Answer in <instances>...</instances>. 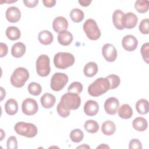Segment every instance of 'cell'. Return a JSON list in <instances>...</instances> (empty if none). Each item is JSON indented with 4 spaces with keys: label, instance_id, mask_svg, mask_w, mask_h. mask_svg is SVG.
Segmentation results:
<instances>
[{
    "label": "cell",
    "instance_id": "obj_11",
    "mask_svg": "<svg viewBox=\"0 0 149 149\" xmlns=\"http://www.w3.org/2000/svg\"><path fill=\"white\" fill-rule=\"evenodd\" d=\"M138 41L137 38L132 35L125 36L122 40V45L123 48L127 51H133L137 47Z\"/></svg>",
    "mask_w": 149,
    "mask_h": 149
},
{
    "label": "cell",
    "instance_id": "obj_33",
    "mask_svg": "<svg viewBox=\"0 0 149 149\" xmlns=\"http://www.w3.org/2000/svg\"><path fill=\"white\" fill-rule=\"evenodd\" d=\"M27 89L29 93L34 96L40 95L42 91V88L40 84L36 82L30 83L28 86Z\"/></svg>",
    "mask_w": 149,
    "mask_h": 149
},
{
    "label": "cell",
    "instance_id": "obj_16",
    "mask_svg": "<svg viewBox=\"0 0 149 149\" xmlns=\"http://www.w3.org/2000/svg\"><path fill=\"white\" fill-rule=\"evenodd\" d=\"M99 111V105L94 100H88L84 104V112L88 116H94Z\"/></svg>",
    "mask_w": 149,
    "mask_h": 149
},
{
    "label": "cell",
    "instance_id": "obj_29",
    "mask_svg": "<svg viewBox=\"0 0 149 149\" xmlns=\"http://www.w3.org/2000/svg\"><path fill=\"white\" fill-rule=\"evenodd\" d=\"M134 8L140 13H144L148 11L149 2L147 0H138L135 2Z\"/></svg>",
    "mask_w": 149,
    "mask_h": 149
},
{
    "label": "cell",
    "instance_id": "obj_44",
    "mask_svg": "<svg viewBox=\"0 0 149 149\" xmlns=\"http://www.w3.org/2000/svg\"><path fill=\"white\" fill-rule=\"evenodd\" d=\"M78 2L81 6H84V7H86L90 5V4L91 3V1H88V0H79Z\"/></svg>",
    "mask_w": 149,
    "mask_h": 149
},
{
    "label": "cell",
    "instance_id": "obj_13",
    "mask_svg": "<svg viewBox=\"0 0 149 149\" xmlns=\"http://www.w3.org/2000/svg\"><path fill=\"white\" fill-rule=\"evenodd\" d=\"M52 27L56 33L59 34L63 31H66L68 27V22L64 17H56L53 21Z\"/></svg>",
    "mask_w": 149,
    "mask_h": 149
},
{
    "label": "cell",
    "instance_id": "obj_47",
    "mask_svg": "<svg viewBox=\"0 0 149 149\" xmlns=\"http://www.w3.org/2000/svg\"><path fill=\"white\" fill-rule=\"evenodd\" d=\"M77 148H89V149H90V146H88V145L84 144H82V145H81V146H78V147H77Z\"/></svg>",
    "mask_w": 149,
    "mask_h": 149
},
{
    "label": "cell",
    "instance_id": "obj_5",
    "mask_svg": "<svg viewBox=\"0 0 149 149\" xmlns=\"http://www.w3.org/2000/svg\"><path fill=\"white\" fill-rule=\"evenodd\" d=\"M15 130L19 135L25 136L28 138L35 137L38 133L36 126L31 123L19 122L15 125Z\"/></svg>",
    "mask_w": 149,
    "mask_h": 149
},
{
    "label": "cell",
    "instance_id": "obj_15",
    "mask_svg": "<svg viewBox=\"0 0 149 149\" xmlns=\"http://www.w3.org/2000/svg\"><path fill=\"white\" fill-rule=\"evenodd\" d=\"M138 22L137 16L132 12H127L123 16V27L127 29L134 28Z\"/></svg>",
    "mask_w": 149,
    "mask_h": 149
},
{
    "label": "cell",
    "instance_id": "obj_10",
    "mask_svg": "<svg viewBox=\"0 0 149 149\" xmlns=\"http://www.w3.org/2000/svg\"><path fill=\"white\" fill-rule=\"evenodd\" d=\"M102 54L105 59L109 62H114L117 58V51L111 44H105L103 45Z\"/></svg>",
    "mask_w": 149,
    "mask_h": 149
},
{
    "label": "cell",
    "instance_id": "obj_48",
    "mask_svg": "<svg viewBox=\"0 0 149 149\" xmlns=\"http://www.w3.org/2000/svg\"><path fill=\"white\" fill-rule=\"evenodd\" d=\"M0 130H1V140H2L3 137L5 136V132H3V129H1Z\"/></svg>",
    "mask_w": 149,
    "mask_h": 149
},
{
    "label": "cell",
    "instance_id": "obj_30",
    "mask_svg": "<svg viewBox=\"0 0 149 149\" xmlns=\"http://www.w3.org/2000/svg\"><path fill=\"white\" fill-rule=\"evenodd\" d=\"M70 17L73 22L75 23H79L84 19V14L81 9L74 8L70 11Z\"/></svg>",
    "mask_w": 149,
    "mask_h": 149
},
{
    "label": "cell",
    "instance_id": "obj_12",
    "mask_svg": "<svg viewBox=\"0 0 149 149\" xmlns=\"http://www.w3.org/2000/svg\"><path fill=\"white\" fill-rule=\"evenodd\" d=\"M119 105V100L115 97H109L104 102V109L109 115H115Z\"/></svg>",
    "mask_w": 149,
    "mask_h": 149
},
{
    "label": "cell",
    "instance_id": "obj_22",
    "mask_svg": "<svg viewBox=\"0 0 149 149\" xmlns=\"http://www.w3.org/2000/svg\"><path fill=\"white\" fill-rule=\"evenodd\" d=\"M38 38L40 43L44 45H49L53 41V35L48 30H42L40 31L38 36Z\"/></svg>",
    "mask_w": 149,
    "mask_h": 149
},
{
    "label": "cell",
    "instance_id": "obj_36",
    "mask_svg": "<svg viewBox=\"0 0 149 149\" xmlns=\"http://www.w3.org/2000/svg\"><path fill=\"white\" fill-rule=\"evenodd\" d=\"M141 54L143 60L147 63L149 62V43L146 42L143 44L141 48Z\"/></svg>",
    "mask_w": 149,
    "mask_h": 149
},
{
    "label": "cell",
    "instance_id": "obj_41",
    "mask_svg": "<svg viewBox=\"0 0 149 149\" xmlns=\"http://www.w3.org/2000/svg\"><path fill=\"white\" fill-rule=\"evenodd\" d=\"M23 2L28 8H34L37 5L38 0H23Z\"/></svg>",
    "mask_w": 149,
    "mask_h": 149
},
{
    "label": "cell",
    "instance_id": "obj_38",
    "mask_svg": "<svg viewBox=\"0 0 149 149\" xmlns=\"http://www.w3.org/2000/svg\"><path fill=\"white\" fill-rule=\"evenodd\" d=\"M6 146L8 149H17V141L15 136H10L6 142Z\"/></svg>",
    "mask_w": 149,
    "mask_h": 149
},
{
    "label": "cell",
    "instance_id": "obj_26",
    "mask_svg": "<svg viewBox=\"0 0 149 149\" xmlns=\"http://www.w3.org/2000/svg\"><path fill=\"white\" fill-rule=\"evenodd\" d=\"M101 131L106 136H111L116 131V126L112 121L107 120L101 126Z\"/></svg>",
    "mask_w": 149,
    "mask_h": 149
},
{
    "label": "cell",
    "instance_id": "obj_18",
    "mask_svg": "<svg viewBox=\"0 0 149 149\" xmlns=\"http://www.w3.org/2000/svg\"><path fill=\"white\" fill-rule=\"evenodd\" d=\"M40 101L43 108L49 109L54 105L56 101V98L53 94L47 93L41 97Z\"/></svg>",
    "mask_w": 149,
    "mask_h": 149
},
{
    "label": "cell",
    "instance_id": "obj_39",
    "mask_svg": "<svg viewBox=\"0 0 149 149\" xmlns=\"http://www.w3.org/2000/svg\"><path fill=\"white\" fill-rule=\"evenodd\" d=\"M56 109L59 115L62 118H67L70 115V110L66 109L63 107H62L60 104H58Z\"/></svg>",
    "mask_w": 149,
    "mask_h": 149
},
{
    "label": "cell",
    "instance_id": "obj_25",
    "mask_svg": "<svg viewBox=\"0 0 149 149\" xmlns=\"http://www.w3.org/2000/svg\"><path fill=\"white\" fill-rule=\"evenodd\" d=\"M98 65L94 62H90L87 63L84 67L83 72L87 77H93L95 76L98 72Z\"/></svg>",
    "mask_w": 149,
    "mask_h": 149
},
{
    "label": "cell",
    "instance_id": "obj_40",
    "mask_svg": "<svg viewBox=\"0 0 149 149\" xmlns=\"http://www.w3.org/2000/svg\"><path fill=\"white\" fill-rule=\"evenodd\" d=\"M129 148L130 149H141L142 144L139 140L137 139H133L129 142Z\"/></svg>",
    "mask_w": 149,
    "mask_h": 149
},
{
    "label": "cell",
    "instance_id": "obj_37",
    "mask_svg": "<svg viewBox=\"0 0 149 149\" xmlns=\"http://www.w3.org/2000/svg\"><path fill=\"white\" fill-rule=\"evenodd\" d=\"M139 30L143 34H148L149 33L148 19H144L141 21L139 25Z\"/></svg>",
    "mask_w": 149,
    "mask_h": 149
},
{
    "label": "cell",
    "instance_id": "obj_46",
    "mask_svg": "<svg viewBox=\"0 0 149 149\" xmlns=\"http://www.w3.org/2000/svg\"><path fill=\"white\" fill-rule=\"evenodd\" d=\"M97 148H109V147L105 144H101L100 146H98Z\"/></svg>",
    "mask_w": 149,
    "mask_h": 149
},
{
    "label": "cell",
    "instance_id": "obj_9",
    "mask_svg": "<svg viewBox=\"0 0 149 149\" xmlns=\"http://www.w3.org/2000/svg\"><path fill=\"white\" fill-rule=\"evenodd\" d=\"M22 112L26 115L31 116L36 114L38 110L37 101L32 98L25 99L22 104Z\"/></svg>",
    "mask_w": 149,
    "mask_h": 149
},
{
    "label": "cell",
    "instance_id": "obj_28",
    "mask_svg": "<svg viewBox=\"0 0 149 149\" xmlns=\"http://www.w3.org/2000/svg\"><path fill=\"white\" fill-rule=\"evenodd\" d=\"M136 109L140 114H147L149 109L148 101L146 99L139 100L136 104Z\"/></svg>",
    "mask_w": 149,
    "mask_h": 149
},
{
    "label": "cell",
    "instance_id": "obj_27",
    "mask_svg": "<svg viewBox=\"0 0 149 149\" xmlns=\"http://www.w3.org/2000/svg\"><path fill=\"white\" fill-rule=\"evenodd\" d=\"M6 36L9 40L15 41L20 38L21 33L17 27L9 26L6 30Z\"/></svg>",
    "mask_w": 149,
    "mask_h": 149
},
{
    "label": "cell",
    "instance_id": "obj_32",
    "mask_svg": "<svg viewBox=\"0 0 149 149\" xmlns=\"http://www.w3.org/2000/svg\"><path fill=\"white\" fill-rule=\"evenodd\" d=\"M69 136L71 140L73 142L77 143L80 142L84 137V134L83 132L79 129H75L72 130L71 132L70 133Z\"/></svg>",
    "mask_w": 149,
    "mask_h": 149
},
{
    "label": "cell",
    "instance_id": "obj_43",
    "mask_svg": "<svg viewBox=\"0 0 149 149\" xmlns=\"http://www.w3.org/2000/svg\"><path fill=\"white\" fill-rule=\"evenodd\" d=\"M42 3L45 7L51 8L55 6L56 3L55 0H43Z\"/></svg>",
    "mask_w": 149,
    "mask_h": 149
},
{
    "label": "cell",
    "instance_id": "obj_2",
    "mask_svg": "<svg viewBox=\"0 0 149 149\" xmlns=\"http://www.w3.org/2000/svg\"><path fill=\"white\" fill-rule=\"evenodd\" d=\"M68 110H76L81 104V99L79 94L68 92L63 94L59 102Z\"/></svg>",
    "mask_w": 149,
    "mask_h": 149
},
{
    "label": "cell",
    "instance_id": "obj_4",
    "mask_svg": "<svg viewBox=\"0 0 149 149\" xmlns=\"http://www.w3.org/2000/svg\"><path fill=\"white\" fill-rule=\"evenodd\" d=\"M29 78L28 70L23 67L16 68L10 77V83L13 86L16 88L22 87L26 81Z\"/></svg>",
    "mask_w": 149,
    "mask_h": 149
},
{
    "label": "cell",
    "instance_id": "obj_3",
    "mask_svg": "<svg viewBox=\"0 0 149 149\" xmlns=\"http://www.w3.org/2000/svg\"><path fill=\"white\" fill-rule=\"evenodd\" d=\"M74 61V56L69 52H58L54 58V63L55 67L61 69H65L72 66Z\"/></svg>",
    "mask_w": 149,
    "mask_h": 149
},
{
    "label": "cell",
    "instance_id": "obj_8",
    "mask_svg": "<svg viewBox=\"0 0 149 149\" xmlns=\"http://www.w3.org/2000/svg\"><path fill=\"white\" fill-rule=\"evenodd\" d=\"M68 81V76L63 73H55L51 79L50 86L52 90L59 91L66 86Z\"/></svg>",
    "mask_w": 149,
    "mask_h": 149
},
{
    "label": "cell",
    "instance_id": "obj_31",
    "mask_svg": "<svg viewBox=\"0 0 149 149\" xmlns=\"http://www.w3.org/2000/svg\"><path fill=\"white\" fill-rule=\"evenodd\" d=\"M85 130L90 133H95L99 130L98 123L94 120H87L84 125Z\"/></svg>",
    "mask_w": 149,
    "mask_h": 149
},
{
    "label": "cell",
    "instance_id": "obj_21",
    "mask_svg": "<svg viewBox=\"0 0 149 149\" xmlns=\"http://www.w3.org/2000/svg\"><path fill=\"white\" fill-rule=\"evenodd\" d=\"M5 109L6 113L9 115L16 114L18 111V104L17 101L13 98L8 100L5 104Z\"/></svg>",
    "mask_w": 149,
    "mask_h": 149
},
{
    "label": "cell",
    "instance_id": "obj_34",
    "mask_svg": "<svg viewBox=\"0 0 149 149\" xmlns=\"http://www.w3.org/2000/svg\"><path fill=\"white\" fill-rule=\"evenodd\" d=\"M109 81L110 84V89H115L117 88L120 83V77L116 74H110L106 77Z\"/></svg>",
    "mask_w": 149,
    "mask_h": 149
},
{
    "label": "cell",
    "instance_id": "obj_17",
    "mask_svg": "<svg viewBox=\"0 0 149 149\" xmlns=\"http://www.w3.org/2000/svg\"><path fill=\"white\" fill-rule=\"evenodd\" d=\"M125 13L121 10H116L112 15V21L115 27L118 30H123V16Z\"/></svg>",
    "mask_w": 149,
    "mask_h": 149
},
{
    "label": "cell",
    "instance_id": "obj_7",
    "mask_svg": "<svg viewBox=\"0 0 149 149\" xmlns=\"http://www.w3.org/2000/svg\"><path fill=\"white\" fill-rule=\"evenodd\" d=\"M49 58L46 55H40L36 61V71L41 77L48 76L51 71Z\"/></svg>",
    "mask_w": 149,
    "mask_h": 149
},
{
    "label": "cell",
    "instance_id": "obj_24",
    "mask_svg": "<svg viewBox=\"0 0 149 149\" xmlns=\"http://www.w3.org/2000/svg\"><path fill=\"white\" fill-rule=\"evenodd\" d=\"M132 125L136 130L139 132H143L147 129L148 123L145 118L142 117H137L133 120Z\"/></svg>",
    "mask_w": 149,
    "mask_h": 149
},
{
    "label": "cell",
    "instance_id": "obj_19",
    "mask_svg": "<svg viewBox=\"0 0 149 149\" xmlns=\"http://www.w3.org/2000/svg\"><path fill=\"white\" fill-rule=\"evenodd\" d=\"M25 52L26 46L21 42H18L13 44L11 49V54L12 56L17 58L23 56Z\"/></svg>",
    "mask_w": 149,
    "mask_h": 149
},
{
    "label": "cell",
    "instance_id": "obj_35",
    "mask_svg": "<svg viewBox=\"0 0 149 149\" xmlns=\"http://www.w3.org/2000/svg\"><path fill=\"white\" fill-rule=\"evenodd\" d=\"M83 88V87L81 83L78 81H74L70 84V85L68 88V92L79 94L81 93Z\"/></svg>",
    "mask_w": 149,
    "mask_h": 149
},
{
    "label": "cell",
    "instance_id": "obj_23",
    "mask_svg": "<svg viewBox=\"0 0 149 149\" xmlns=\"http://www.w3.org/2000/svg\"><path fill=\"white\" fill-rule=\"evenodd\" d=\"M118 113L120 118L125 119H127L132 116L133 110L129 104H123L119 107Z\"/></svg>",
    "mask_w": 149,
    "mask_h": 149
},
{
    "label": "cell",
    "instance_id": "obj_45",
    "mask_svg": "<svg viewBox=\"0 0 149 149\" xmlns=\"http://www.w3.org/2000/svg\"><path fill=\"white\" fill-rule=\"evenodd\" d=\"M1 88V101H2L3 99V98L5 97V95H6V93H5V90H4V89L1 87H0Z\"/></svg>",
    "mask_w": 149,
    "mask_h": 149
},
{
    "label": "cell",
    "instance_id": "obj_20",
    "mask_svg": "<svg viewBox=\"0 0 149 149\" xmlns=\"http://www.w3.org/2000/svg\"><path fill=\"white\" fill-rule=\"evenodd\" d=\"M73 40V35L69 31H65L59 33L58 36V41L59 43L64 46L69 45Z\"/></svg>",
    "mask_w": 149,
    "mask_h": 149
},
{
    "label": "cell",
    "instance_id": "obj_6",
    "mask_svg": "<svg viewBox=\"0 0 149 149\" xmlns=\"http://www.w3.org/2000/svg\"><path fill=\"white\" fill-rule=\"evenodd\" d=\"M83 30L87 37L91 40H97L101 36V31L96 22L92 19L86 20L83 24Z\"/></svg>",
    "mask_w": 149,
    "mask_h": 149
},
{
    "label": "cell",
    "instance_id": "obj_42",
    "mask_svg": "<svg viewBox=\"0 0 149 149\" xmlns=\"http://www.w3.org/2000/svg\"><path fill=\"white\" fill-rule=\"evenodd\" d=\"M0 47H1L0 57L2 58L3 56H5L6 55V54H8V46L6 45V44H5L3 42L0 43Z\"/></svg>",
    "mask_w": 149,
    "mask_h": 149
},
{
    "label": "cell",
    "instance_id": "obj_14",
    "mask_svg": "<svg viewBox=\"0 0 149 149\" xmlns=\"http://www.w3.org/2000/svg\"><path fill=\"white\" fill-rule=\"evenodd\" d=\"M6 18L10 23L17 22L21 17V13L18 8L16 6H10L6 11Z\"/></svg>",
    "mask_w": 149,
    "mask_h": 149
},
{
    "label": "cell",
    "instance_id": "obj_1",
    "mask_svg": "<svg viewBox=\"0 0 149 149\" xmlns=\"http://www.w3.org/2000/svg\"><path fill=\"white\" fill-rule=\"evenodd\" d=\"M110 89V84L107 77H100L96 79L88 87V94L93 97H98L105 93Z\"/></svg>",
    "mask_w": 149,
    "mask_h": 149
}]
</instances>
